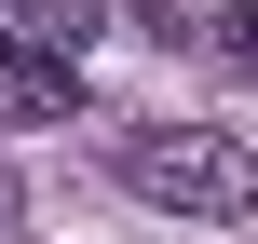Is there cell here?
I'll return each instance as SVG.
<instances>
[{
	"instance_id": "obj_1",
	"label": "cell",
	"mask_w": 258,
	"mask_h": 244,
	"mask_svg": "<svg viewBox=\"0 0 258 244\" xmlns=\"http://www.w3.org/2000/svg\"><path fill=\"white\" fill-rule=\"evenodd\" d=\"M109 163L163 217H258V149L218 122H136V136H109Z\"/></svg>"
},
{
	"instance_id": "obj_2",
	"label": "cell",
	"mask_w": 258,
	"mask_h": 244,
	"mask_svg": "<svg viewBox=\"0 0 258 244\" xmlns=\"http://www.w3.org/2000/svg\"><path fill=\"white\" fill-rule=\"evenodd\" d=\"M82 0H0V122H68L82 109Z\"/></svg>"
},
{
	"instance_id": "obj_3",
	"label": "cell",
	"mask_w": 258,
	"mask_h": 244,
	"mask_svg": "<svg viewBox=\"0 0 258 244\" xmlns=\"http://www.w3.org/2000/svg\"><path fill=\"white\" fill-rule=\"evenodd\" d=\"M218 54H231V68L258 82V0H231V14H218Z\"/></svg>"
},
{
	"instance_id": "obj_4",
	"label": "cell",
	"mask_w": 258,
	"mask_h": 244,
	"mask_svg": "<svg viewBox=\"0 0 258 244\" xmlns=\"http://www.w3.org/2000/svg\"><path fill=\"white\" fill-rule=\"evenodd\" d=\"M0 217H14V177H0Z\"/></svg>"
}]
</instances>
